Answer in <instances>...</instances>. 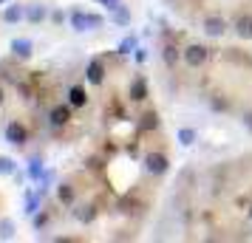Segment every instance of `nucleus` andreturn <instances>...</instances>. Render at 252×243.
<instances>
[{
    "instance_id": "nucleus-1",
    "label": "nucleus",
    "mask_w": 252,
    "mask_h": 243,
    "mask_svg": "<svg viewBox=\"0 0 252 243\" xmlns=\"http://www.w3.org/2000/svg\"><path fill=\"white\" fill-rule=\"evenodd\" d=\"M63 96L51 74L0 59V139L14 150L51 139V110Z\"/></svg>"
},
{
    "instance_id": "nucleus-2",
    "label": "nucleus",
    "mask_w": 252,
    "mask_h": 243,
    "mask_svg": "<svg viewBox=\"0 0 252 243\" xmlns=\"http://www.w3.org/2000/svg\"><path fill=\"white\" fill-rule=\"evenodd\" d=\"M207 59H210V48L198 46V43H193V46L182 48V62H184V65H187L190 71L204 68V62H207Z\"/></svg>"
},
{
    "instance_id": "nucleus-3",
    "label": "nucleus",
    "mask_w": 252,
    "mask_h": 243,
    "mask_svg": "<svg viewBox=\"0 0 252 243\" xmlns=\"http://www.w3.org/2000/svg\"><path fill=\"white\" fill-rule=\"evenodd\" d=\"M227 20L221 17V14H207L204 20H201V31H204L207 37H224L227 34Z\"/></svg>"
},
{
    "instance_id": "nucleus-4",
    "label": "nucleus",
    "mask_w": 252,
    "mask_h": 243,
    "mask_svg": "<svg viewBox=\"0 0 252 243\" xmlns=\"http://www.w3.org/2000/svg\"><path fill=\"white\" fill-rule=\"evenodd\" d=\"M167 167H170V162H167L164 153H148V156H145V170H148L150 175H164Z\"/></svg>"
},
{
    "instance_id": "nucleus-5",
    "label": "nucleus",
    "mask_w": 252,
    "mask_h": 243,
    "mask_svg": "<svg viewBox=\"0 0 252 243\" xmlns=\"http://www.w3.org/2000/svg\"><path fill=\"white\" fill-rule=\"evenodd\" d=\"M161 59H164V65L170 71L179 68V65H182V48L173 46V43H164V46H161Z\"/></svg>"
},
{
    "instance_id": "nucleus-6",
    "label": "nucleus",
    "mask_w": 252,
    "mask_h": 243,
    "mask_svg": "<svg viewBox=\"0 0 252 243\" xmlns=\"http://www.w3.org/2000/svg\"><path fill=\"white\" fill-rule=\"evenodd\" d=\"M235 34L241 40H252V14H238V20H235Z\"/></svg>"
},
{
    "instance_id": "nucleus-7",
    "label": "nucleus",
    "mask_w": 252,
    "mask_h": 243,
    "mask_svg": "<svg viewBox=\"0 0 252 243\" xmlns=\"http://www.w3.org/2000/svg\"><path fill=\"white\" fill-rule=\"evenodd\" d=\"M179 141H182V144H193L195 141V130H190V128L179 130Z\"/></svg>"
},
{
    "instance_id": "nucleus-8",
    "label": "nucleus",
    "mask_w": 252,
    "mask_h": 243,
    "mask_svg": "<svg viewBox=\"0 0 252 243\" xmlns=\"http://www.w3.org/2000/svg\"><path fill=\"white\" fill-rule=\"evenodd\" d=\"M210 105H213L216 110H229V102H221L218 96H213V99H210Z\"/></svg>"
},
{
    "instance_id": "nucleus-9",
    "label": "nucleus",
    "mask_w": 252,
    "mask_h": 243,
    "mask_svg": "<svg viewBox=\"0 0 252 243\" xmlns=\"http://www.w3.org/2000/svg\"><path fill=\"white\" fill-rule=\"evenodd\" d=\"M244 125H247V128H252V113H247V116H244Z\"/></svg>"
},
{
    "instance_id": "nucleus-10",
    "label": "nucleus",
    "mask_w": 252,
    "mask_h": 243,
    "mask_svg": "<svg viewBox=\"0 0 252 243\" xmlns=\"http://www.w3.org/2000/svg\"><path fill=\"white\" fill-rule=\"evenodd\" d=\"M250 218H252V204H250Z\"/></svg>"
},
{
    "instance_id": "nucleus-11",
    "label": "nucleus",
    "mask_w": 252,
    "mask_h": 243,
    "mask_svg": "<svg viewBox=\"0 0 252 243\" xmlns=\"http://www.w3.org/2000/svg\"><path fill=\"white\" fill-rule=\"evenodd\" d=\"M0 209H3V198H0Z\"/></svg>"
}]
</instances>
